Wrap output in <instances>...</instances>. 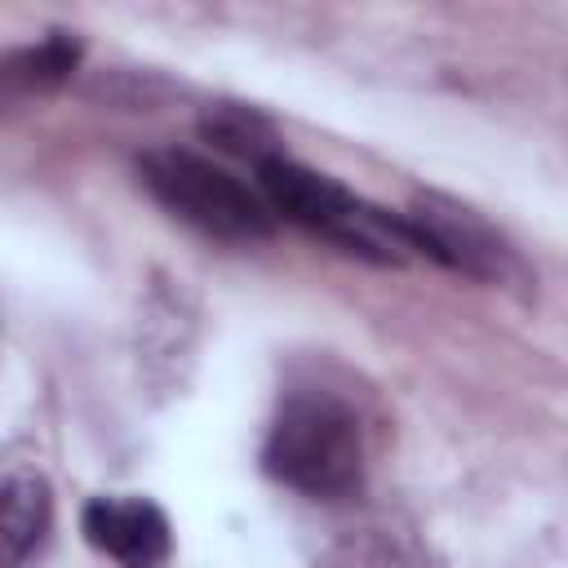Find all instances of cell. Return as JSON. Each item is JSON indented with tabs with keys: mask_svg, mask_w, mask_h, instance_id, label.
<instances>
[{
	"mask_svg": "<svg viewBox=\"0 0 568 568\" xmlns=\"http://www.w3.org/2000/svg\"><path fill=\"white\" fill-rule=\"evenodd\" d=\"M53 524V488L31 457L0 453V568H22Z\"/></svg>",
	"mask_w": 568,
	"mask_h": 568,
	"instance_id": "6",
	"label": "cell"
},
{
	"mask_svg": "<svg viewBox=\"0 0 568 568\" xmlns=\"http://www.w3.org/2000/svg\"><path fill=\"white\" fill-rule=\"evenodd\" d=\"M200 133H204L209 142H217L222 151L244 155V160H253V164L280 155V146H275V124H271L262 111L240 106V102H217V106H209L204 120H200Z\"/></svg>",
	"mask_w": 568,
	"mask_h": 568,
	"instance_id": "9",
	"label": "cell"
},
{
	"mask_svg": "<svg viewBox=\"0 0 568 568\" xmlns=\"http://www.w3.org/2000/svg\"><path fill=\"white\" fill-rule=\"evenodd\" d=\"M84 44L71 31H49L40 44L4 49L0 53V106H18L31 98H44L71 80L80 67Z\"/></svg>",
	"mask_w": 568,
	"mask_h": 568,
	"instance_id": "8",
	"label": "cell"
},
{
	"mask_svg": "<svg viewBox=\"0 0 568 568\" xmlns=\"http://www.w3.org/2000/svg\"><path fill=\"white\" fill-rule=\"evenodd\" d=\"M138 173H142L146 191L178 222L195 226L209 240L253 244V240H266L275 226V217L257 191H248L235 173H226L222 164H213L195 151H182V146L146 151L138 160Z\"/></svg>",
	"mask_w": 568,
	"mask_h": 568,
	"instance_id": "2",
	"label": "cell"
},
{
	"mask_svg": "<svg viewBox=\"0 0 568 568\" xmlns=\"http://www.w3.org/2000/svg\"><path fill=\"white\" fill-rule=\"evenodd\" d=\"M315 568H426V550L408 524L390 515H359L324 541Z\"/></svg>",
	"mask_w": 568,
	"mask_h": 568,
	"instance_id": "7",
	"label": "cell"
},
{
	"mask_svg": "<svg viewBox=\"0 0 568 568\" xmlns=\"http://www.w3.org/2000/svg\"><path fill=\"white\" fill-rule=\"evenodd\" d=\"M257 195L271 209V217L280 213L293 226H306L315 235H333L342 226V217L355 209L359 195H351L342 182H333L328 173H315L288 155H271L257 164Z\"/></svg>",
	"mask_w": 568,
	"mask_h": 568,
	"instance_id": "5",
	"label": "cell"
},
{
	"mask_svg": "<svg viewBox=\"0 0 568 568\" xmlns=\"http://www.w3.org/2000/svg\"><path fill=\"white\" fill-rule=\"evenodd\" d=\"M80 532L120 568H164L173 555L169 515L151 497H93L80 510Z\"/></svg>",
	"mask_w": 568,
	"mask_h": 568,
	"instance_id": "4",
	"label": "cell"
},
{
	"mask_svg": "<svg viewBox=\"0 0 568 568\" xmlns=\"http://www.w3.org/2000/svg\"><path fill=\"white\" fill-rule=\"evenodd\" d=\"M408 226L417 231V244H422V257L448 266V271H462L470 280H488V284H501L506 275H515V253L510 244L462 200L453 195H439V191H422L413 200V209L404 213Z\"/></svg>",
	"mask_w": 568,
	"mask_h": 568,
	"instance_id": "3",
	"label": "cell"
},
{
	"mask_svg": "<svg viewBox=\"0 0 568 568\" xmlns=\"http://www.w3.org/2000/svg\"><path fill=\"white\" fill-rule=\"evenodd\" d=\"M364 426L328 390H293L262 444V470L302 497H351L364 484Z\"/></svg>",
	"mask_w": 568,
	"mask_h": 568,
	"instance_id": "1",
	"label": "cell"
}]
</instances>
